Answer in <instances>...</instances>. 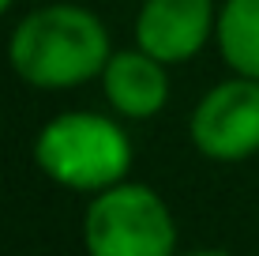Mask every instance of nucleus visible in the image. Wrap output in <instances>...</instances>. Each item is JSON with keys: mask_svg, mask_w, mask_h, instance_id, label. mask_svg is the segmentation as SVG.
Wrapping results in <instances>:
<instances>
[{"mask_svg": "<svg viewBox=\"0 0 259 256\" xmlns=\"http://www.w3.org/2000/svg\"><path fill=\"white\" fill-rule=\"evenodd\" d=\"M188 136L210 162H244L259 155V79L233 76L214 83L192 109Z\"/></svg>", "mask_w": 259, "mask_h": 256, "instance_id": "4", "label": "nucleus"}, {"mask_svg": "<svg viewBox=\"0 0 259 256\" xmlns=\"http://www.w3.org/2000/svg\"><path fill=\"white\" fill-rule=\"evenodd\" d=\"M102 91H105V102L120 117L150 121L169 102V64H162L150 53H143L139 46L113 49L109 64L102 72Z\"/></svg>", "mask_w": 259, "mask_h": 256, "instance_id": "6", "label": "nucleus"}, {"mask_svg": "<svg viewBox=\"0 0 259 256\" xmlns=\"http://www.w3.org/2000/svg\"><path fill=\"white\" fill-rule=\"evenodd\" d=\"M177 256H229L222 249H192V252H177Z\"/></svg>", "mask_w": 259, "mask_h": 256, "instance_id": "8", "label": "nucleus"}, {"mask_svg": "<svg viewBox=\"0 0 259 256\" xmlns=\"http://www.w3.org/2000/svg\"><path fill=\"white\" fill-rule=\"evenodd\" d=\"M214 0H143L136 15V46L162 64H184L214 38Z\"/></svg>", "mask_w": 259, "mask_h": 256, "instance_id": "5", "label": "nucleus"}, {"mask_svg": "<svg viewBox=\"0 0 259 256\" xmlns=\"http://www.w3.org/2000/svg\"><path fill=\"white\" fill-rule=\"evenodd\" d=\"M87 256H177L173 211L150 185L120 181L94 192L83 215Z\"/></svg>", "mask_w": 259, "mask_h": 256, "instance_id": "3", "label": "nucleus"}, {"mask_svg": "<svg viewBox=\"0 0 259 256\" xmlns=\"http://www.w3.org/2000/svg\"><path fill=\"white\" fill-rule=\"evenodd\" d=\"M109 57V30L83 4L34 8L8 38V64L34 91H71L102 79Z\"/></svg>", "mask_w": 259, "mask_h": 256, "instance_id": "1", "label": "nucleus"}, {"mask_svg": "<svg viewBox=\"0 0 259 256\" xmlns=\"http://www.w3.org/2000/svg\"><path fill=\"white\" fill-rule=\"evenodd\" d=\"M12 4H15V0H0V19H4V15L12 12Z\"/></svg>", "mask_w": 259, "mask_h": 256, "instance_id": "9", "label": "nucleus"}, {"mask_svg": "<svg viewBox=\"0 0 259 256\" xmlns=\"http://www.w3.org/2000/svg\"><path fill=\"white\" fill-rule=\"evenodd\" d=\"M214 46L233 76L259 79V0H222Z\"/></svg>", "mask_w": 259, "mask_h": 256, "instance_id": "7", "label": "nucleus"}, {"mask_svg": "<svg viewBox=\"0 0 259 256\" xmlns=\"http://www.w3.org/2000/svg\"><path fill=\"white\" fill-rule=\"evenodd\" d=\"M132 139L113 117L91 109L57 113L34 136V166L71 192H102L128 181Z\"/></svg>", "mask_w": 259, "mask_h": 256, "instance_id": "2", "label": "nucleus"}]
</instances>
